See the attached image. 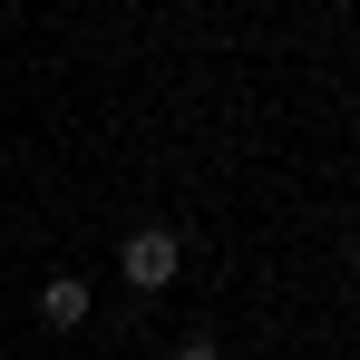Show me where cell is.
I'll use <instances>...</instances> for the list:
<instances>
[{"instance_id":"cell-1","label":"cell","mask_w":360,"mask_h":360,"mask_svg":"<svg viewBox=\"0 0 360 360\" xmlns=\"http://www.w3.org/2000/svg\"><path fill=\"white\" fill-rule=\"evenodd\" d=\"M117 263H127V283H136V292H166V283H176V234H166V224H136Z\"/></svg>"},{"instance_id":"cell-2","label":"cell","mask_w":360,"mask_h":360,"mask_svg":"<svg viewBox=\"0 0 360 360\" xmlns=\"http://www.w3.org/2000/svg\"><path fill=\"white\" fill-rule=\"evenodd\" d=\"M39 321H49V331H78V321H88V283H78V273L39 283Z\"/></svg>"},{"instance_id":"cell-3","label":"cell","mask_w":360,"mask_h":360,"mask_svg":"<svg viewBox=\"0 0 360 360\" xmlns=\"http://www.w3.org/2000/svg\"><path fill=\"white\" fill-rule=\"evenodd\" d=\"M176 360H224V351H214V341H176Z\"/></svg>"},{"instance_id":"cell-4","label":"cell","mask_w":360,"mask_h":360,"mask_svg":"<svg viewBox=\"0 0 360 360\" xmlns=\"http://www.w3.org/2000/svg\"><path fill=\"white\" fill-rule=\"evenodd\" d=\"M351 273H360V243H351Z\"/></svg>"}]
</instances>
